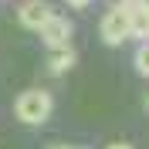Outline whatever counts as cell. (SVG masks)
Here are the masks:
<instances>
[{"label":"cell","mask_w":149,"mask_h":149,"mask_svg":"<svg viewBox=\"0 0 149 149\" xmlns=\"http://www.w3.org/2000/svg\"><path fill=\"white\" fill-rule=\"evenodd\" d=\"M51 109H54V98L44 92V88H27V92L17 95L14 102V115H17L24 125H41V122L51 119Z\"/></svg>","instance_id":"cell-1"},{"label":"cell","mask_w":149,"mask_h":149,"mask_svg":"<svg viewBox=\"0 0 149 149\" xmlns=\"http://www.w3.org/2000/svg\"><path fill=\"white\" fill-rule=\"evenodd\" d=\"M136 7V0H122L115 7H109L102 14V24H98V34L109 47H119L122 41H129L132 31H129V10Z\"/></svg>","instance_id":"cell-2"},{"label":"cell","mask_w":149,"mask_h":149,"mask_svg":"<svg viewBox=\"0 0 149 149\" xmlns=\"http://www.w3.org/2000/svg\"><path fill=\"white\" fill-rule=\"evenodd\" d=\"M51 3L47 0H24L17 7V20H20V27H27V31H41L51 20Z\"/></svg>","instance_id":"cell-3"},{"label":"cell","mask_w":149,"mask_h":149,"mask_svg":"<svg viewBox=\"0 0 149 149\" xmlns=\"http://www.w3.org/2000/svg\"><path fill=\"white\" fill-rule=\"evenodd\" d=\"M37 34H41V41H44L47 47H61V44H71L74 27H71V20H68V17H61V14H51V20H47L44 27L37 31Z\"/></svg>","instance_id":"cell-4"},{"label":"cell","mask_w":149,"mask_h":149,"mask_svg":"<svg viewBox=\"0 0 149 149\" xmlns=\"http://www.w3.org/2000/svg\"><path fill=\"white\" fill-rule=\"evenodd\" d=\"M47 68H51V74H65L74 68V51L71 44H61V47H51V58H47Z\"/></svg>","instance_id":"cell-5"},{"label":"cell","mask_w":149,"mask_h":149,"mask_svg":"<svg viewBox=\"0 0 149 149\" xmlns=\"http://www.w3.org/2000/svg\"><path fill=\"white\" fill-rule=\"evenodd\" d=\"M129 31H132V37L149 41V10H142V7L129 10Z\"/></svg>","instance_id":"cell-6"},{"label":"cell","mask_w":149,"mask_h":149,"mask_svg":"<svg viewBox=\"0 0 149 149\" xmlns=\"http://www.w3.org/2000/svg\"><path fill=\"white\" fill-rule=\"evenodd\" d=\"M136 71L142 78H149V41H142V47L136 51Z\"/></svg>","instance_id":"cell-7"},{"label":"cell","mask_w":149,"mask_h":149,"mask_svg":"<svg viewBox=\"0 0 149 149\" xmlns=\"http://www.w3.org/2000/svg\"><path fill=\"white\" fill-rule=\"evenodd\" d=\"M68 7H88V3H92V0H65Z\"/></svg>","instance_id":"cell-8"},{"label":"cell","mask_w":149,"mask_h":149,"mask_svg":"<svg viewBox=\"0 0 149 149\" xmlns=\"http://www.w3.org/2000/svg\"><path fill=\"white\" fill-rule=\"evenodd\" d=\"M105 149H132L129 142H112V146H105Z\"/></svg>","instance_id":"cell-9"},{"label":"cell","mask_w":149,"mask_h":149,"mask_svg":"<svg viewBox=\"0 0 149 149\" xmlns=\"http://www.w3.org/2000/svg\"><path fill=\"white\" fill-rule=\"evenodd\" d=\"M136 7H142V10H149V0H136Z\"/></svg>","instance_id":"cell-10"},{"label":"cell","mask_w":149,"mask_h":149,"mask_svg":"<svg viewBox=\"0 0 149 149\" xmlns=\"http://www.w3.org/2000/svg\"><path fill=\"white\" fill-rule=\"evenodd\" d=\"M51 149H68V146H51Z\"/></svg>","instance_id":"cell-11"},{"label":"cell","mask_w":149,"mask_h":149,"mask_svg":"<svg viewBox=\"0 0 149 149\" xmlns=\"http://www.w3.org/2000/svg\"><path fill=\"white\" fill-rule=\"evenodd\" d=\"M146 112H149V95H146Z\"/></svg>","instance_id":"cell-12"},{"label":"cell","mask_w":149,"mask_h":149,"mask_svg":"<svg viewBox=\"0 0 149 149\" xmlns=\"http://www.w3.org/2000/svg\"><path fill=\"white\" fill-rule=\"evenodd\" d=\"M68 149H81V146H68Z\"/></svg>","instance_id":"cell-13"}]
</instances>
